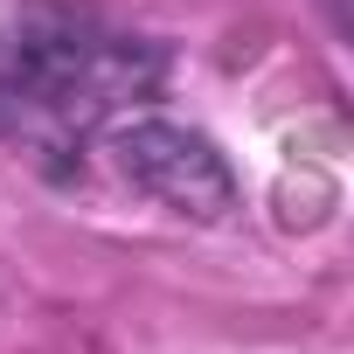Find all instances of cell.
<instances>
[{"label": "cell", "instance_id": "6da1fadb", "mask_svg": "<svg viewBox=\"0 0 354 354\" xmlns=\"http://www.w3.org/2000/svg\"><path fill=\"white\" fill-rule=\"evenodd\" d=\"M160 70V42L104 28L97 15L63 8V0H28L0 28V132L84 139L125 104L153 97Z\"/></svg>", "mask_w": 354, "mask_h": 354}, {"label": "cell", "instance_id": "7a4b0ae2", "mask_svg": "<svg viewBox=\"0 0 354 354\" xmlns=\"http://www.w3.org/2000/svg\"><path fill=\"white\" fill-rule=\"evenodd\" d=\"M104 153H111V167L125 174L139 195H153L160 209L188 216V223H230L243 209L236 167L195 125H174V118H118L111 139H104Z\"/></svg>", "mask_w": 354, "mask_h": 354}]
</instances>
